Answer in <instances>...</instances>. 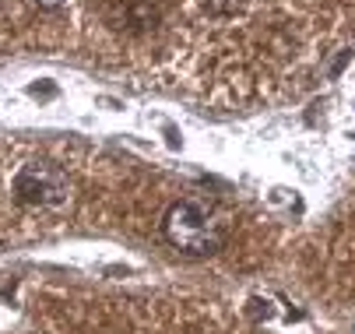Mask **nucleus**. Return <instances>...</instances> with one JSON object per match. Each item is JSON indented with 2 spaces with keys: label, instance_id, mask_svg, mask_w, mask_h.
<instances>
[{
  "label": "nucleus",
  "instance_id": "f257e3e1",
  "mask_svg": "<svg viewBox=\"0 0 355 334\" xmlns=\"http://www.w3.org/2000/svg\"><path fill=\"white\" fill-rule=\"evenodd\" d=\"M166 240L183 250V254H193V257H205V254H215L225 236H229V222L225 215L218 211V204L205 194H190L183 201H176L169 211H166Z\"/></svg>",
  "mask_w": 355,
  "mask_h": 334
},
{
  "label": "nucleus",
  "instance_id": "20e7f679",
  "mask_svg": "<svg viewBox=\"0 0 355 334\" xmlns=\"http://www.w3.org/2000/svg\"><path fill=\"white\" fill-rule=\"evenodd\" d=\"M205 4H208L211 15H236L246 0H205Z\"/></svg>",
  "mask_w": 355,
  "mask_h": 334
},
{
  "label": "nucleus",
  "instance_id": "f03ea898",
  "mask_svg": "<svg viewBox=\"0 0 355 334\" xmlns=\"http://www.w3.org/2000/svg\"><path fill=\"white\" fill-rule=\"evenodd\" d=\"M67 176L53 162H28L15 176V197L32 208H60L67 201Z\"/></svg>",
  "mask_w": 355,
  "mask_h": 334
},
{
  "label": "nucleus",
  "instance_id": "7ed1b4c3",
  "mask_svg": "<svg viewBox=\"0 0 355 334\" xmlns=\"http://www.w3.org/2000/svg\"><path fill=\"white\" fill-rule=\"evenodd\" d=\"M155 18H159V11H155V4L151 0H130L127 8H120V28L127 25L130 32H144V28H151L155 25Z\"/></svg>",
  "mask_w": 355,
  "mask_h": 334
},
{
  "label": "nucleus",
  "instance_id": "39448f33",
  "mask_svg": "<svg viewBox=\"0 0 355 334\" xmlns=\"http://www.w3.org/2000/svg\"><path fill=\"white\" fill-rule=\"evenodd\" d=\"M35 4H39L42 11H57V8L64 4V0H35Z\"/></svg>",
  "mask_w": 355,
  "mask_h": 334
}]
</instances>
